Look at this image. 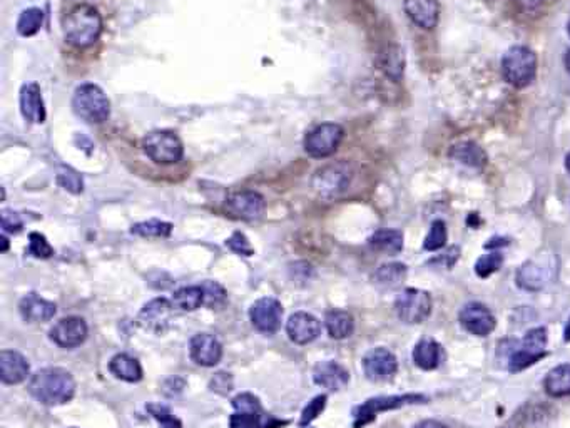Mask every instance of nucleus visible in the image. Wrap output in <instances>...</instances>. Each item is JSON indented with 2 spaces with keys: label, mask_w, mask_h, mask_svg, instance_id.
<instances>
[{
  "label": "nucleus",
  "mask_w": 570,
  "mask_h": 428,
  "mask_svg": "<svg viewBox=\"0 0 570 428\" xmlns=\"http://www.w3.org/2000/svg\"><path fill=\"white\" fill-rule=\"evenodd\" d=\"M234 414L231 415V428H278L286 425L284 420L266 414L261 402L253 393H240L233 398Z\"/></svg>",
  "instance_id": "nucleus-5"
},
{
  "label": "nucleus",
  "mask_w": 570,
  "mask_h": 428,
  "mask_svg": "<svg viewBox=\"0 0 570 428\" xmlns=\"http://www.w3.org/2000/svg\"><path fill=\"white\" fill-rule=\"evenodd\" d=\"M2 227L5 233H19L22 229L21 216L10 210L2 211Z\"/></svg>",
  "instance_id": "nucleus-45"
},
{
  "label": "nucleus",
  "mask_w": 570,
  "mask_h": 428,
  "mask_svg": "<svg viewBox=\"0 0 570 428\" xmlns=\"http://www.w3.org/2000/svg\"><path fill=\"white\" fill-rule=\"evenodd\" d=\"M407 266L403 263H387L381 264L375 273H373L372 281L376 288L381 291H390L395 288L402 286L407 278Z\"/></svg>",
  "instance_id": "nucleus-28"
},
{
  "label": "nucleus",
  "mask_w": 570,
  "mask_h": 428,
  "mask_svg": "<svg viewBox=\"0 0 570 428\" xmlns=\"http://www.w3.org/2000/svg\"><path fill=\"white\" fill-rule=\"evenodd\" d=\"M27 253L34 258H41V260H47L54 254V248L49 245L47 238L41 233H30L29 236V248Z\"/></svg>",
  "instance_id": "nucleus-40"
},
{
  "label": "nucleus",
  "mask_w": 570,
  "mask_h": 428,
  "mask_svg": "<svg viewBox=\"0 0 570 428\" xmlns=\"http://www.w3.org/2000/svg\"><path fill=\"white\" fill-rule=\"evenodd\" d=\"M0 241H2V248H0V251L5 253L7 249H9V240H7L5 236H2V238H0Z\"/></svg>",
  "instance_id": "nucleus-51"
},
{
  "label": "nucleus",
  "mask_w": 570,
  "mask_h": 428,
  "mask_svg": "<svg viewBox=\"0 0 570 428\" xmlns=\"http://www.w3.org/2000/svg\"><path fill=\"white\" fill-rule=\"evenodd\" d=\"M209 388L213 392L219 393V395H226V393H229L231 390H233V376H231V373H226V372L216 373V375L213 376V380H211Z\"/></svg>",
  "instance_id": "nucleus-44"
},
{
  "label": "nucleus",
  "mask_w": 570,
  "mask_h": 428,
  "mask_svg": "<svg viewBox=\"0 0 570 428\" xmlns=\"http://www.w3.org/2000/svg\"><path fill=\"white\" fill-rule=\"evenodd\" d=\"M42 24H44V12L41 9H37V7H30V9H25L21 14V17H19L17 32L22 37H32L41 30Z\"/></svg>",
  "instance_id": "nucleus-34"
},
{
  "label": "nucleus",
  "mask_w": 570,
  "mask_h": 428,
  "mask_svg": "<svg viewBox=\"0 0 570 428\" xmlns=\"http://www.w3.org/2000/svg\"><path fill=\"white\" fill-rule=\"evenodd\" d=\"M146 156L156 164H174L183 159L184 146L171 131H152L142 139Z\"/></svg>",
  "instance_id": "nucleus-8"
},
{
  "label": "nucleus",
  "mask_w": 570,
  "mask_h": 428,
  "mask_svg": "<svg viewBox=\"0 0 570 428\" xmlns=\"http://www.w3.org/2000/svg\"><path fill=\"white\" fill-rule=\"evenodd\" d=\"M565 169H567V172L570 174V153L565 156Z\"/></svg>",
  "instance_id": "nucleus-53"
},
{
  "label": "nucleus",
  "mask_w": 570,
  "mask_h": 428,
  "mask_svg": "<svg viewBox=\"0 0 570 428\" xmlns=\"http://www.w3.org/2000/svg\"><path fill=\"white\" fill-rule=\"evenodd\" d=\"M199 286L204 293V304L209 308H218L226 302V290L218 283V281L206 280Z\"/></svg>",
  "instance_id": "nucleus-39"
},
{
  "label": "nucleus",
  "mask_w": 570,
  "mask_h": 428,
  "mask_svg": "<svg viewBox=\"0 0 570 428\" xmlns=\"http://www.w3.org/2000/svg\"><path fill=\"white\" fill-rule=\"evenodd\" d=\"M319 331H321V325H319L318 318L310 313H304V311L293 313L286 323L288 337L296 345H308V343L315 341Z\"/></svg>",
  "instance_id": "nucleus-19"
},
{
  "label": "nucleus",
  "mask_w": 570,
  "mask_h": 428,
  "mask_svg": "<svg viewBox=\"0 0 570 428\" xmlns=\"http://www.w3.org/2000/svg\"><path fill=\"white\" fill-rule=\"evenodd\" d=\"M369 246L376 251L395 256L403 249V234L398 229H380L369 238Z\"/></svg>",
  "instance_id": "nucleus-32"
},
{
  "label": "nucleus",
  "mask_w": 570,
  "mask_h": 428,
  "mask_svg": "<svg viewBox=\"0 0 570 428\" xmlns=\"http://www.w3.org/2000/svg\"><path fill=\"white\" fill-rule=\"evenodd\" d=\"M503 264V254L500 251H492L483 254V256L479 258V261L475 263V273L480 278H488L494 275L495 271H499L500 266Z\"/></svg>",
  "instance_id": "nucleus-38"
},
{
  "label": "nucleus",
  "mask_w": 570,
  "mask_h": 428,
  "mask_svg": "<svg viewBox=\"0 0 570 428\" xmlns=\"http://www.w3.org/2000/svg\"><path fill=\"white\" fill-rule=\"evenodd\" d=\"M405 52L400 45L388 44L378 54V67L393 82H400L405 76Z\"/></svg>",
  "instance_id": "nucleus-24"
},
{
  "label": "nucleus",
  "mask_w": 570,
  "mask_h": 428,
  "mask_svg": "<svg viewBox=\"0 0 570 428\" xmlns=\"http://www.w3.org/2000/svg\"><path fill=\"white\" fill-rule=\"evenodd\" d=\"M343 137H345V129L340 124L325 122L308 133V136L304 137V151L311 157L323 159L337 153Z\"/></svg>",
  "instance_id": "nucleus-11"
},
{
  "label": "nucleus",
  "mask_w": 570,
  "mask_h": 428,
  "mask_svg": "<svg viewBox=\"0 0 570 428\" xmlns=\"http://www.w3.org/2000/svg\"><path fill=\"white\" fill-rule=\"evenodd\" d=\"M148 412L161 423L163 428H183L179 420L176 418V416L171 414V410H169L168 407H164V405H148Z\"/></svg>",
  "instance_id": "nucleus-41"
},
{
  "label": "nucleus",
  "mask_w": 570,
  "mask_h": 428,
  "mask_svg": "<svg viewBox=\"0 0 570 428\" xmlns=\"http://www.w3.org/2000/svg\"><path fill=\"white\" fill-rule=\"evenodd\" d=\"M21 111L25 121L42 124L45 121V106L41 87L37 84H25L21 91Z\"/></svg>",
  "instance_id": "nucleus-25"
},
{
  "label": "nucleus",
  "mask_w": 570,
  "mask_h": 428,
  "mask_svg": "<svg viewBox=\"0 0 570 428\" xmlns=\"http://www.w3.org/2000/svg\"><path fill=\"white\" fill-rule=\"evenodd\" d=\"M72 109L86 122L101 124L109 117L111 102L99 86L82 84V86L76 89L74 98H72Z\"/></svg>",
  "instance_id": "nucleus-6"
},
{
  "label": "nucleus",
  "mask_w": 570,
  "mask_h": 428,
  "mask_svg": "<svg viewBox=\"0 0 570 428\" xmlns=\"http://www.w3.org/2000/svg\"><path fill=\"white\" fill-rule=\"evenodd\" d=\"M325 326L333 340H345L352 337L355 330L353 316L345 310H331L325 315Z\"/></svg>",
  "instance_id": "nucleus-30"
},
{
  "label": "nucleus",
  "mask_w": 570,
  "mask_h": 428,
  "mask_svg": "<svg viewBox=\"0 0 570 428\" xmlns=\"http://www.w3.org/2000/svg\"><path fill=\"white\" fill-rule=\"evenodd\" d=\"M109 370L115 378L122 381H129V383H136L142 378V368L139 361L136 358L129 357L127 353L115 354L113 360L109 361Z\"/></svg>",
  "instance_id": "nucleus-31"
},
{
  "label": "nucleus",
  "mask_w": 570,
  "mask_h": 428,
  "mask_svg": "<svg viewBox=\"0 0 570 428\" xmlns=\"http://www.w3.org/2000/svg\"><path fill=\"white\" fill-rule=\"evenodd\" d=\"M442 358H444V350L435 338L425 337L415 345L413 361L420 370H425V372L437 370L442 363Z\"/></svg>",
  "instance_id": "nucleus-27"
},
{
  "label": "nucleus",
  "mask_w": 570,
  "mask_h": 428,
  "mask_svg": "<svg viewBox=\"0 0 570 428\" xmlns=\"http://www.w3.org/2000/svg\"><path fill=\"white\" fill-rule=\"evenodd\" d=\"M326 407V395H318L311 400L310 403L304 407L301 418H299V427H308L315 418H318V415L325 410Z\"/></svg>",
  "instance_id": "nucleus-42"
},
{
  "label": "nucleus",
  "mask_w": 570,
  "mask_h": 428,
  "mask_svg": "<svg viewBox=\"0 0 570 428\" xmlns=\"http://www.w3.org/2000/svg\"><path fill=\"white\" fill-rule=\"evenodd\" d=\"M564 340L565 341H570V318H569V323H567V326H565V331H564Z\"/></svg>",
  "instance_id": "nucleus-52"
},
{
  "label": "nucleus",
  "mask_w": 570,
  "mask_h": 428,
  "mask_svg": "<svg viewBox=\"0 0 570 428\" xmlns=\"http://www.w3.org/2000/svg\"><path fill=\"white\" fill-rule=\"evenodd\" d=\"M174 318V306L166 298H154L142 306L137 315V323L144 330L152 331L156 335H163L172 325Z\"/></svg>",
  "instance_id": "nucleus-12"
},
{
  "label": "nucleus",
  "mask_w": 570,
  "mask_h": 428,
  "mask_svg": "<svg viewBox=\"0 0 570 428\" xmlns=\"http://www.w3.org/2000/svg\"><path fill=\"white\" fill-rule=\"evenodd\" d=\"M29 363L21 353L12 350L0 352V378L5 385L22 383L29 376Z\"/></svg>",
  "instance_id": "nucleus-23"
},
{
  "label": "nucleus",
  "mask_w": 570,
  "mask_h": 428,
  "mask_svg": "<svg viewBox=\"0 0 570 428\" xmlns=\"http://www.w3.org/2000/svg\"><path fill=\"white\" fill-rule=\"evenodd\" d=\"M448 156L452 157L453 161H457V163L472 169H483L488 163L487 153L483 151V148H480V146L473 141H461L453 144L452 148H450Z\"/></svg>",
  "instance_id": "nucleus-26"
},
{
  "label": "nucleus",
  "mask_w": 570,
  "mask_h": 428,
  "mask_svg": "<svg viewBox=\"0 0 570 428\" xmlns=\"http://www.w3.org/2000/svg\"><path fill=\"white\" fill-rule=\"evenodd\" d=\"M512 2L523 12H532V10H537L538 7L544 5L545 0H512Z\"/></svg>",
  "instance_id": "nucleus-46"
},
{
  "label": "nucleus",
  "mask_w": 570,
  "mask_h": 428,
  "mask_svg": "<svg viewBox=\"0 0 570 428\" xmlns=\"http://www.w3.org/2000/svg\"><path fill=\"white\" fill-rule=\"evenodd\" d=\"M64 37L71 45L86 49L94 45L102 34V17L91 5H79L65 15Z\"/></svg>",
  "instance_id": "nucleus-2"
},
{
  "label": "nucleus",
  "mask_w": 570,
  "mask_h": 428,
  "mask_svg": "<svg viewBox=\"0 0 570 428\" xmlns=\"http://www.w3.org/2000/svg\"><path fill=\"white\" fill-rule=\"evenodd\" d=\"M458 322L461 328L473 337H488L495 330L497 319L494 313L483 303H467L458 313Z\"/></svg>",
  "instance_id": "nucleus-13"
},
{
  "label": "nucleus",
  "mask_w": 570,
  "mask_h": 428,
  "mask_svg": "<svg viewBox=\"0 0 570 428\" xmlns=\"http://www.w3.org/2000/svg\"><path fill=\"white\" fill-rule=\"evenodd\" d=\"M353 179V169L346 161L323 166L315 172L311 186L323 199H333L343 194Z\"/></svg>",
  "instance_id": "nucleus-7"
},
{
  "label": "nucleus",
  "mask_w": 570,
  "mask_h": 428,
  "mask_svg": "<svg viewBox=\"0 0 570 428\" xmlns=\"http://www.w3.org/2000/svg\"><path fill=\"white\" fill-rule=\"evenodd\" d=\"M564 63H565V69H567V72L570 74V49H567V51H565Z\"/></svg>",
  "instance_id": "nucleus-50"
},
{
  "label": "nucleus",
  "mask_w": 570,
  "mask_h": 428,
  "mask_svg": "<svg viewBox=\"0 0 570 428\" xmlns=\"http://www.w3.org/2000/svg\"><path fill=\"white\" fill-rule=\"evenodd\" d=\"M29 393L38 403L57 407L71 402L76 393L74 376L64 368H42L29 381Z\"/></svg>",
  "instance_id": "nucleus-1"
},
{
  "label": "nucleus",
  "mask_w": 570,
  "mask_h": 428,
  "mask_svg": "<svg viewBox=\"0 0 570 428\" xmlns=\"http://www.w3.org/2000/svg\"><path fill=\"white\" fill-rule=\"evenodd\" d=\"M363 372L372 381H388L398 372V360L388 348L378 346L363 357Z\"/></svg>",
  "instance_id": "nucleus-14"
},
{
  "label": "nucleus",
  "mask_w": 570,
  "mask_h": 428,
  "mask_svg": "<svg viewBox=\"0 0 570 428\" xmlns=\"http://www.w3.org/2000/svg\"><path fill=\"white\" fill-rule=\"evenodd\" d=\"M405 12L420 29H435L440 19V5L437 0H405Z\"/></svg>",
  "instance_id": "nucleus-20"
},
{
  "label": "nucleus",
  "mask_w": 570,
  "mask_h": 428,
  "mask_svg": "<svg viewBox=\"0 0 570 428\" xmlns=\"http://www.w3.org/2000/svg\"><path fill=\"white\" fill-rule=\"evenodd\" d=\"M446 225L442 219L431 223L429 234H426L425 241H423V249L425 251H438L446 245Z\"/></svg>",
  "instance_id": "nucleus-37"
},
{
  "label": "nucleus",
  "mask_w": 570,
  "mask_h": 428,
  "mask_svg": "<svg viewBox=\"0 0 570 428\" xmlns=\"http://www.w3.org/2000/svg\"><path fill=\"white\" fill-rule=\"evenodd\" d=\"M133 234L142 238H168L172 231L171 223L159 221V219H149V221L137 223L133 226Z\"/></svg>",
  "instance_id": "nucleus-35"
},
{
  "label": "nucleus",
  "mask_w": 570,
  "mask_h": 428,
  "mask_svg": "<svg viewBox=\"0 0 570 428\" xmlns=\"http://www.w3.org/2000/svg\"><path fill=\"white\" fill-rule=\"evenodd\" d=\"M413 428H450V427L445 425V423L438 422V420H422V422H418Z\"/></svg>",
  "instance_id": "nucleus-49"
},
{
  "label": "nucleus",
  "mask_w": 570,
  "mask_h": 428,
  "mask_svg": "<svg viewBox=\"0 0 570 428\" xmlns=\"http://www.w3.org/2000/svg\"><path fill=\"white\" fill-rule=\"evenodd\" d=\"M226 246H228L229 249H233L234 253L241 254V256H251L253 254L251 245H249L248 238L242 233H234L233 236L226 241Z\"/></svg>",
  "instance_id": "nucleus-43"
},
{
  "label": "nucleus",
  "mask_w": 570,
  "mask_h": 428,
  "mask_svg": "<svg viewBox=\"0 0 570 428\" xmlns=\"http://www.w3.org/2000/svg\"><path fill=\"white\" fill-rule=\"evenodd\" d=\"M557 269L558 261L556 254L540 251L520 266L515 281L518 288L525 291H542L556 281Z\"/></svg>",
  "instance_id": "nucleus-3"
},
{
  "label": "nucleus",
  "mask_w": 570,
  "mask_h": 428,
  "mask_svg": "<svg viewBox=\"0 0 570 428\" xmlns=\"http://www.w3.org/2000/svg\"><path fill=\"white\" fill-rule=\"evenodd\" d=\"M226 207L234 218L244 219V221H256L264 214L266 203L264 198L256 191H240L229 196Z\"/></svg>",
  "instance_id": "nucleus-17"
},
{
  "label": "nucleus",
  "mask_w": 570,
  "mask_h": 428,
  "mask_svg": "<svg viewBox=\"0 0 570 428\" xmlns=\"http://www.w3.org/2000/svg\"><path fill=\"white\" fill-rule=\"evenodd\" d=\"M190 354L196 365L214 366L221 360L223 346L213 335L198 333L191 338Z\"/></svg>",
  "instance_id": "nucleus-18"
},
{
  "label": "nucleus",
  "mask_w": 570,
  "mask_h": 428,
  "mask_svg": "<svg viewBox=\"0 0 570 428\" xmlns=\"http://www.w3.org/2000/svg\"><path fill=\"white\" fill-rule=\"evenodd\" d=\"M507 245H508L507 238L494 236L490 241L485 243V249H490V251H499V248H502V246H507Z\"/></svg>",
  "instance_id": "nucleus-48"
},
{
  "label": "nucleus",
  "mask_w": 570,
  "mask_h": 428,
  "mask_svg": "<svg viewBox=\"0 0 570 428\" xmlns=\"http://www.w3.org/2000/svg\"><path fill=\"white\" fill-rule=\"evenodd\" d=\"M503 79L515 89H523L537 76V56L527 45H514L502 57Z\"/></svg>",
  "instance_id": "nucleus-4"
},
{
  "label": "nucleus",
  "mask_w": 570,
  "mask_h": 428,
  "mask_svg": "<svg viewBox=\"0 0 570 428\" xmlns=\"http://www.w3.org/2000/svg\"><path fill=\"white\" fill-rule=\"evenodd\" d=\"M249 319L258 331L273 335L280 330L283 319V306L275 298H260L249 310Z\"/></svg>",
  "instance_id": "nucleus-15"
},
{
  "label": "nucleus",
  "mask_w": 570,
  "mask_h": 428,
  "mask_svg": "<svg viewBox=\"0 0 570 428\" xmlns=\"http://www.w3.org/2000/svg\"><path fill=\"white\" fill-rule=\"evenodd\" d=\"M172 306L179 311H194L204 304V293L201 286H183L174 291L171 298Z\"/></svg>",
  "instance_id": "nucleus-33"
},
{
  "label": "nucleus",
  "mask_w": 570,
  "mask_h": 428,
  "mask_svg": "<svg viewBox=\"0 0 570 428\" xmlns=\"http://www.w3.org/2000/svg\"><path fill=\"white\" fill-rule=\"evenodd\" d=\"M545 393L552 398L570 395V363H562L550 370L544 380Z\"/></svg>",
  "instance_id": "nucleus-29"
},
{
  "label": "nucleus",
  "mask_w": 570,
  "mask_h": 428,
  "mask_svg": "<svg viewBox=\"0 0 570 428\" xmlns=\"http://www.w3.org/2000/svg\"><path fill=\"white\" fill-rule=\"evenodd\" d=\"M425 396L417 395V393H410V395H393V396H376V398H369L360 407H356L353 410V416H355V422H353V427L361 428L368 423H372L373 420L376 418V415L381 414V412L388 410H396V408H402L405 405H413V403H423L425 402Z\"/></svg>",
  "instance_id": "nucleus-10"
},
{
  "label": "nucleus",
  "mask_w": 570,
  "mask_h": 428,
  "mask_svg": "<svg viewBox=\"0 0 570 428\" xmlns=\"http://www.w3.org/2000/svg\"><path fill=\"white\" fill-rule=\"evenodd\" d=\"M431 296L429 291L418 288H407L396 296L395 313L407 325H420L426 322L431 313Z\"/></svg>",
  "instance_id": "nucleus-9"
},
{
  "label": "nucleus",
  "mask_w": 570,
  "mask_h": 428,
  "mask_svg": "<svg viewBox=\"0 0 570 428\" xmlns=\"http://www.w3.org/2000/svg\"><path fill=\"white\" fill-rule=\"evenodd\" d=\"M567 32H569V36H570V22H569V25H567Z\"/></svg>",
  "instance_id": "nucleus-54"
},
{
  "label": "nucleus",
  "mask_w": 570,
  "mask_h": 428,
  "mask_svg": "<svg viewBox=\"0 0 570 428\" xmlns=\"http://www.w3.org/2000/svg\"><path fill=\"white\" fill-rule=\"evenodd\" d=\"M313 380L315 383L326 388V390L338 392L348 385L350 373L345 366L337 363V361H323L315 368Z\"/></svg>",
  "instance_id": "nucleus-21"
},
{
  "label": "nucleus",
  "mask_w": 570,
  "mask_h": 428,
  "mask_svg": "<svg viewBox=\"0 0 570 428\" xmlns=\"http://www.w3.org/2000/svg\"><path fill=\"white\" fill-rule=\"evenodd\" d=\"M458 256H460V248L458 246H452V248H448V251H445L444 254L440 256V260L445 263V268H452L453 264L457 263Z\"/></svg>",
  "instance_id": "nucleus-47"
},
{
  "label": "nucleus",
  "mask_w": 570,
  "mask_h": 428,
  "mask_svg": "<svg viewBox=\"0 0 570 428\" xmlns=\"http://www.w3.org/2000/svg\"><path fill=\"white\" fill-rule=\"evenodd\" d=\"M87 330L86 322L79 316H67V318L59 319L51 328V340L56 343L60 348H76V346H80L84 341H86Z\"/></svg>",
  "instance_id": "nucleus-16"
},
{
  "label": "nucleus",
  "mask_w": 570,
  "mask_h": 428,
  "mask_svg": "<svg viewBox=\"0 0 570 428\" xmlns=\"http://www.w3.org/2000/svg\"><path fill=\"white\" fill-rule=\"evenodd\" d=\"M22 318L29 323H44L52 319L57 313L56 303L44 300L37 293H29L19 304Z\"/></svg>",
  "instance_id": "nucleus-22"
},
{
  "label": "nucleus",
  "mask_w": 570,
  "mask_h": 428,
  "mask_svg": "<svg viewBox=\"0 0 570 428\" xmlns=\"http://www.w3.org/2000/svg\"><path fill=\"white\" fill-rule=\"evenodd\" d=\"M57 183L62 186L65 191L72 192V194H79L84 189V181L76 169L69 168V166H59L57 168Z\"/></svg>",
  "instance_id": "nucleus-36"
}]
</instances>
